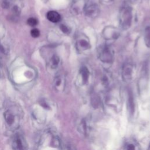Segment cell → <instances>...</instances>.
Returning a JSON list of instances; mask_svg holds the SVG:
<instances>
[{"mask_svg":"<svg viewBox=\"0 0 150 150\" xmlns=\"http://www.w3.org/2000/svg\"><path fill=\"white\" fill-rule=\"evenodd\" d=\"M47 19L51 22L57 23L61 19L60 15L56 11H50L46 14Z\"/></svg>","mask_w":150,"mask_h":150,"instance_id":"4fadbf2b","label":"cell"},{"mask_svg":"<svg viewBox=\"0 0 150 150\" xmlns=\"http://www.w3.org/2000/svg\"><path fill=\"white\" fill-rule=\"evenodd\" d=\"M30 35L33 38H38L40 35V32L38 29L34 28L31 30Z\"/></svg>","mask_w":150,"mask_h":150,"instance_id":"d6986e66","label":"cell"},{"mask_svg":"<svg viewBox=\"0 0 150 150\" xmlns=\"http://www.w3.org/2000/svg\"><path fill=\"white\" fill-rule=\"evenodd\" d=\"M80 74L81 79V83L83 84H86L88 83L89 76H90V71L87 67L83 66L80 68Z\"/></svg>","mask_w":150,"mask_h":150,"instance_id":"5bb4252c","label":"cell"},{"mask_svg":"<svg viewBox=\"0 0 150 150\" xmlns=\"http://www.w3.org/2000/svg\"><path fill=\"white\" fill-rule=\"evenodd\" d=\"M60 62V57L57 54H53L49 60L48 64L50 69H56L59 67Z\"/></svg>","mask_w":150,"mask_h":150,"instance_id":"9a60e30c","label":"cell"},{"mask_svg":"<svg viewBox=\"0 0 150 150\" xmlns=\"http://www.w3.org/2000/svg\"><path fill=\"white\" fill-rule=\"evenodd\" d=\"M75 46L77 50L79 52H85L91 47L89 39L83 35H80L77 37Z\"/></svg>","mask_w":150,"mask_h":150,"instance_id":"8992f818","label":"cell"},{"mask_svg":"<svg viewBox=\"0 0 150 150\" xmlns=\"http://www.w3.org/2000/svg\"><path fill=\"white\" fill-rule=\"evenodd\" d=\"M66 150H77L76 148L72 145H69L66 147Z\"/></svg>","mask_w":150,"mask_h":150,"instance_id":"7402d4cb","label":"cell"},{"mask_svg":"<svg viewBox=\"0 0 150 150\" xmlns=\"http://www.w3.org/2000/svg\"><path fill=\"white\" fill-rule=\"evenodd\" d=\"M28 24L30 26H35L38 24V21L34 18H30L27 21Z\"/></svg>","mask_w":150,"mask_h":150,"instance_id":"ac0fdd59","label":"cell"},{"mask_svg":"<svg viewBox=\"0 0 150 150\" xmlns=\"http://www.w3.org/2000/svg\"><path fill=\"white\" fill-rule=\"evenodd\" d=\"M4 8L9 11V17L12 21H16L19 16L21 6L19 0H5Z\"/></svg>","mask_w":150,"mask_h":150,"instance_id":"3957f363","label":"cell"},{"mask_svg":"<svg viewBox=\"0 0 150 150\" xmlns=\"http://www.w3.org/2000/svg\"><path fill=\"white\" fill-rule=\"evenodd\" d=\"M85 15L91 19L96 18L99 13L100 10L98 5L96 4H91L89 5H87L84 10Z\"/></svg>","mask_w":150,"mask_h":150,"instance_id":"9c48e42d","label":"cell"},{"mask_svg":"<svg viewBox=\"0 0 150 150\" xmlns=\"http://www.w3.org/2000/svg\"><path fill=\"white\" fill-rule=\"evenodd\" d=\"M128 108L130 114H133L134 111V102L131 93H129L128 98Z\"/></svg>","mask_w":150,"mask_h":150,"instance_id":"2e32d148","label":"cell"},{"mask_svg":"<svg viewBox=\"0 0 150 150\" xmlns=\"http://www.w3.org/2000/svg\"><path fill=\"white\" fill-rule=\"evenodd\" d=\"M124 150H141L139 144L134 139H129L124 145Z\"/></svg>","mask_w":150,"mask_h":150,"instance_id":"7c38bea8","label":"cell"},{"mask_svg":"<svg viewBox=\"0 0 150 150\" xmlns=\"http://www.w3.org/2000/svg\"><path fill=\"white\" fill-rule=\"evenodd\" d=\"M148 150H150V144H149V146H148Z\"/></svg>","mask_w":150,"mask_h":150,"instance_id":"cb8c5ba5","label":"cell"},{"mask_svg":"<svg viewBox=\"0 0 150 150\" xmlns=\"http://www.w3.org/2000/svg\"><path fill=\"white\" fill-rule=\"evenodd\" d=\"M100 1L103 5L108 6L114 4L116 0H100Z\"/></svg>","mask_w":150,"mask_h":150,"instance_id":"ffe728a7","label":"cell"},{"mask_svg":"<svg viewBox=\"0 0 150 150\" xmlns=\"http://www.w3.org/2000/svg\"><path fill=\"white\" fill-rule=\"evenodd\" d=\"M129 1H130V2H135V1H137V0H128Z\"/></svg>","mask_w":150,"mask_h":150,"instance_id":"603a6c76","label":"cell"},{"mask_svg":"<svg viewBox=\"0 0 150 150\" xmlns=\"http://www.w3.org/2000/svg\"><path fill=\"white\" fill-rule=\"evenodd\" d=\"M5 121L11 129H16L19 126L21 118V112L18 107L15 105H11L4 113Z\"/></svg>","mask_w":150,"mask_h":150,"instance_id":"6da1fadb","label":"cell"},{"mask_svg":"<svg viewBox=\"0 0 150 150\" xmlns=\"http://www.w3.org/2000/svg\"><path fill=\"white\" fill-rule=\"evenodd\" d=\"M87 2L88 0H73L70 6L71 13L75 15L80 14L84 11Z\"/></svg>","mask_w":150,"mask_h":150,"instance_id":"52a82bcc","label":"cell"},{"mask_svg":"<svg viewBox=\"0 0 150 150\" xmlns=\"http://www.w3.org/2000/svg\"><path fill=\"white\" fill-rule=\"evenodd\" d=\"M12 146L15 150H25V142L21 135L19 134L15 135L12 141Z\"/></svg>","mask_w":150,"mask_h":150,"instance_id":"30bf717a","label":"cell"},{"mask_svg":"<svg viewBox=\"0 0 150 150\" xmlns=\"http://www.w3.org/2000/svg\"><path fill=\"white\" fill-rule=\"evenodd\" d=\"M132 8L128 5L123 6L120 11L119 23L122 29L127 30L132 24Z\"/></svg>","mask_w":150,"mask_h":150,"instance_id":"7a4b0ae2","label":"cell"},{"mask_svg":"<svg viewBox=\"0 0 150 150\" xmlns=\"http://www.w3.org/2000/svg\"><path fill=\"white\" fill-rule=\"evenodd\" d=\"M65 80L63 76L58 75L55 77L53 80V86L56 90L58 91H62L64 87Z\"/></svg>","mask_w":150,"mask_h":150,"instance_id":"8fae6325","label":"cell"},{"mask_svg":"<svg viewBox=\"0 0 150 150\" xmlns=\"http://www.w3.org/2000/svg\"><path fill=\"white\" fill-rule=\"evenodd\" d=\"M135 73V66L131 62H125L122 68V77L124 81L130 82Z\"/></svg>","mask_w":150,"mask_h":150,"instance_id":"5b68a950","label":"cell"},{"mask_svg":"<svg viewBox=\"0 0 150 150\" xmlns=\"http://www.w3.org/2000/svg\"><path fill=\"white\" fill-rule=\"evenodd\" d=\"M119 36L118 30L112 26H107L103 31V36L107 40H115Z\"/></svg>","mask_w":150,"mask_h":150,"instance_id":"ba28073f","label":"cell"},{"mask_svg":"<svg viewBox=\"0 0 150 150\" xmlns=\"http://www.w3.org/2000/svg\"><path fill=\"white\" fill-rule=\"evenodd\" d=\"M100 60L105 63H110L113 60L114 54L112 49L108 45H104L100 47L98 51Z\"/></svg>","mask_w":150,"mask_h":150,"instance_id":"277c9868","label":"cell"},{"mask_svg":"<svg viewBox=\"0 0 150 150\" xmlns=\"http://www.w3.org/2000/svg\"><path fill=\"white\" fill-rule=\"evenodd\" d=\"M144 42L145 45L150 48V26L147 27L145 30Z\"/></svg>","mask_w":150,"mask_h":150,"instance_id":"e0dca14e","label":"cell"},{"mask_svg":"<svg viewBox=\"0 0 150 150\" xmlns=\"http://www.w3.org/2000/svg\"><path fill=\"white\" fill-rule=\"evenodd\" d=\"M60 28L61 29V30L64 33H66V34H69L70 32V29H69V27H67L66 25H61L60 26Z\"/></svg>","mask_w":150,"mask_h":150,"instance_id":"44dd1931","label":"cell"}]
</instances>
